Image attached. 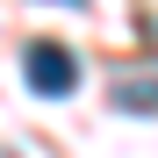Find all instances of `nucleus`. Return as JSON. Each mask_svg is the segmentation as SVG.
I'll use <instances>...</instances> for the list:
<instances>
[{
    "label": "nucleus",
    "instance_id": "f257e3e1",
    "mask_svg": "<svg viewBox=\"0 0 158 158\" xmlns=\"http://www.w3.org/2000/svg\"><path fill=\"white\" fill-rule=\"evenodd\" d=\"M22 72H29V86L43 94V101H65L72 86H79V58L65 43H29V58H22Z\"/></svg>",
    "mask_w": 158,
    "mask_h": 158
},
{
    "label": "nucleus",
    "instance_id": "f03ea898",
    "mask_svg": "<svg viewBox=\"0 0 158 158\" xmlns=\"http://www.w3.org/2000/svg\"><path fill=\"white\" fill-rule=\"evenodd\" d=\"M115 108L122 115H158V79H115Z\"/></svg>",
    "mask_w": 158,
    "mask_h": 158
},
{
    "label": "nucleus",
    "instance_id": "7ed1b4c3",
    "mask_svg": "<svg viewBox=\"0 0 158 158\" xmlns=\"http://www.w3.org/2000/svg\"><path fill=\"white\" fill-rule=\"evenodd\" d=\"M144 36H151V43H158V15H151V22H144Z\"/></svg>",
    "mask_w": 158,
    "mask_h": 158
},
{
    "label": "nucleus",
    "instance_id": "20e7f679",
    "mask_svg": "<svg viewBox=\"0 0 158 158\" xmlns=\"http://www.w3.org/2000/svg\"><path fill=\"white\" fill-rule=\"evenodd\" d=\"M65 7H86V0H65Z\"/></svg>",
    "mask_w": 158,
    "mask_h": 158
}]
</instances>
